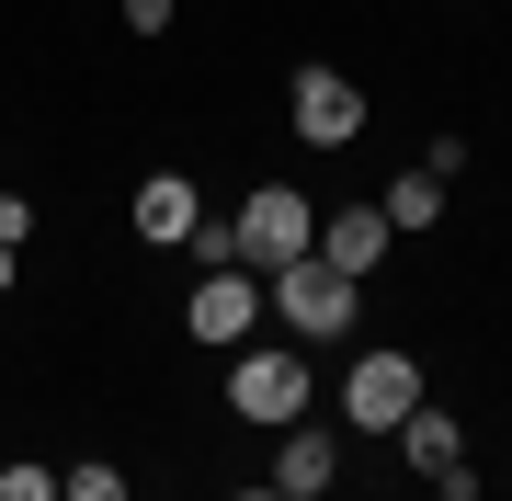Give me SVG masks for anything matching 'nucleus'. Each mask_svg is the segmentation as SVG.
<instances>
[{
    "label": "nucleus",
    "instance_id": "2",
    "mask_svg": "<svg viewBox=\"0 0 512 501\" xmlns=\"http://www.w3.org/2000/svg\"><path fill=\"white\" fill-rule=\"evenodd\" d=\"M274 308H285V331H296V342H330V331L353 319V274H330L319 251H296L285 274H274Z\"/></svg>",
    "mask_w": 512,
    "mask_h": 501
},
{
    "label": "nucleus",
    "instance_id": "1",
    "mask_svg": "<svg viewBox=\"0 0 512 501\" xmlns=\"http://www.w3.org/2000/svg\"><path fill=\"white\" fill-rule=\"evenodd\" d=\"M228 240H239V262H251V274H285L296 251H319V205L296 194V183H262L251 205H239Z\"/></svg>",
    "mask_w": 512,
    "mask_h": 501
},
{
    "label": "nucleus",
    "instance_id": "13",
    "mask_svg": "<svg viewBox=\"0 0 512 501\" xmlns=\"http://www.w3.org/2000/svg\"><path fill=\"white\" fill-rule=\"evenodd\" d=\"M57 490H69V501H126V479H114V467L92 456V467H80V479H57Z\"/></svg>",
    "mask_w": 512,
    "mask_h": 501
},
{
    "label": "nucleus",
    "instance_id": "7",
    "mask_svg": "<svg viewBox=\"0 0 512 501\" xmlns=\"http://www.w3.org/2000/svg\"><path fill=\"white\" fill-rule=\"evenodd\" d=\"M387 240H399V228H387V205H342V217H319V262H330V274H353V285L387 262Z\"/></svg>",
    "mask_w": 512,
    "mask_h": 501
},
{
    "label": "nucleus",
    "instance_id": "12",
    "mask_svg": "<svg viewBox=\"0 0 512 501\" xmlns=\"http://www.w3.org/2000/svg\"><path fill=\"white\" fill-rule=\"evenodd\" d=\"M0 501H57V479H46L35 456H12V467H0Z\"/></svg>",
    "mask_w": 512,
    "mask_h": 501
},
{
    "label": "nucleus",
    "instance_id": "10",
    "mask_svg": "<svg viewBox=\"0 0 512 501\" xmlns=\"http://www.w3.org/2000/svg\"><path fill=\"white\" fill-rule=\"evenodd\" d=\"M274 490H285V501H319V490H330V433H296V422H285V456H274Z\"/></svg>",
    "mask_w": 512,
    "mask_h": 501
},
{
    "label": "nucleus",
    "instance_id": "4",
    "mask_svg": "<svg viewBox=\"0 0 512 501\" xmlns=\"http://www.w3.org/2000/svg\"><path fill=\"white\" fill-rule=\"evenodd\" d=\"M410 399H421V365H410V353H365L353 388H342V422H353V433H399Z\"/></svg>",
    "mask_w": 512,
    "mask_h": 501
},
{
    "label": "nucleus",
    "instance_id": "11",
    "mask_svg": "<svg viewBox=\"0 0 512 501\" xmlns=\"http://www.w3.org/2000/svg\"><path fill=\"white\" fill-rule=\"evenodd\" d=\"M376 205H387V228H433V217H444V183H433V171H399Z\"/></svg>",
    "mask_w": 512,
    "mask_h": 501
},
{
    "label": "nucleus",
    "instance_id": "16",
    "mask_svg": "<svg viewBox=\"0 0 512 501\" xmlns=\"http://www.w3.org/2000/svg\"><path fill=\"white\" fill-rule=\"evenodd\" d=\"M0 297H12V240H0Z\"/></svg>",
    "mask_w": 512,
    "mask_h": 501
},
{
    "label": "nucleus",
    "instance_id": "5",
    "mask_svg": "<svg viewBox=\"0 0 512 501\" xmlns=\"http://www.w3.org/2000/svg\"><path fill=\"white\" fill-rule=\"evenodd\" d=\"M285 114H296V137H308V149H342V137H365V92H353L342 69H296Z\"/></svg>",
    "mask_w": 512,
    "mask_h": 501
},
{
    "label": "nucleus",
    "instance_id": "8",
    "mask_svg": "<svg viewBox=\"0 0 512 501\" xmlns=\"http://www.w3.org/2000/svg\"><path fill=\"white\" fill-rule=\"evenodd\" d=\"M399 456L421 467V479H456V467H467V433H456V410L410 399V422H399Z\"/></svg>",
    "mask_w": 512,
    "mask_h": 501
},
{
    "label": "nucleus",
    "instance_id": "14",
    "mask_svg": "<svg viewBox=\"0 0 512 501\" xmlns=\"http://www.w3.org/2000/svg\"><path fill=\"white\" fill-rule=\"evenodd\" d=\"M126 35H171V0H126Z\"/></svg>",
    "mask_w": 512,
    "mask_h": 501
},
{
    "label": "nucleus",
    "instance_id": "6",
    "mask_svg": "<svg viewBox=\"0 0 512 501\" xmlns=\"http://www.w3.org/2000/svg\"><path fill=\"white\" fill-rule=\"evenodd\" d=\"M251 319H262V297H251V262H205V285H194L183 331H194V342H239Z\"/></svg>",
    "mask_w": 512,
    "mask_h": 501
},
{
    "label": "nucleus",
    "instance_id": "9",
    "mask_svg": "<svg viewBox=\"0 0 512 501\" xmlns=\"http://www.w3.org/2000/svg\"><path fill=\"white\" fill-rule=\"evenodd\" d=\"M194 217H205V205H194V183H183V171H160V183H137V240H194Z\"/></svg>",
    "mask_w": 512,
    "mask_h": 501
},
{
    "label": "nucleus",
    "instance_id": "3",
    "mask_svg": "<svg viewBox=\"0 0 512 501\" xmlns=\"http://www.w3.org/2000/svg\"><path fill=\"white\" fill-rule=\"evenodd\" d=\"M228 410H239V422H262V433H285L296 410H308V365H296V353H239Z\"/></svg>",
    "mask_w": 512,
    "mask_h": 501
},
{
    "label": "nucleus",
    "instance_id": "15",
    "mask_svg": "<svg viewBox=\"0 0 512 501\" xmlns=\"http://www.w3.org/2000/svg\"><path fill=\"white\" fill-rule=\"evenodd\" d=\"M23 228H35V205H23V194H0V240L23 251Z\"/></svg>",
    "mask_w": 512,
    "mask_h": 501
}]
</instances>
